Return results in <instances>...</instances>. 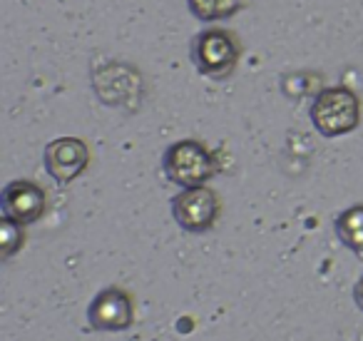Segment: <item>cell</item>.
Here are the masks:
<instances>
[{
  "label": "cell",
  "instance_id": "6da1fadb",
  "mask_svg": "<svg viewBox=\"0 0 363 341\" xmlns=\"http://www.w3.org/2000/svg\"><path fill=\"white\" fill-rule=\"evenodd\" d=\"M189 53H192L194 70L202 77L227 80L237 70L242 48H239L237 38L229 31H224V28H207V31L194 36Z\"/></svg>",
  "mask_w": 363,
  "mask_h": 341
},
{
  "label": "cell",
  "instance_id": "7a4b0ae2",
  "mask_svg": "<svg viewBox=\"0 0 363 341\" xmlns=\"http://www.w3.org/2000/svg\"><path fill=\"white\" fill-rule=\"evenodd\" d=\"M311 122L323 137L348 135L361 122V100L353 90L338 85L321 90L311 102Z\"/></svg>",
  "mask_w": 363,
  "mask_h": 341
},
{
  "label": "cell",
  "instance_id": "3957f363",
  "mask_svg": "<svg viewBox=\"0 0 363 341\" xmlns=\"http://www.w3.org/2000/svg\"><path fill=\"white\" fill-rule=\"evenodd\" d=\"M162 172L177 187H199L212 180L217 165L207 147L199 140H179L162 155Z\"/></svg>",
  "mask_w": 363,
  "mask_h": 341
},
{
  "label": "cell",
  "instance_id": "277c9868",
  "mask_svg": "<svg viewBox=\"0 0 363 341\" xmlns=\"http://www.w3.org/2000/svg\"><path fill=\"white\" fill-rule=\"evenodd\" d=\"M172 217L179 229L189 234H204L214 227L219 217V200L214 190L199 187H184L179 195L172 197Z\"/></svg>",
  "mask_w": 363,
  "mask_h": 341
},
{
  "label": "cell",
  "instance_id": "5b68a950",
  "mask_svg": "<svg viewBox=\"0 0 363 341\" xmlns=\"http://www.w3.org/2000/svg\"><path fill=\"white\" fill-rule=\"evenodd\" d=\"M87 162H90V150L80 137H57V140L48 142L45 152H43L45 172L57 185L77 180L87 170Z\"/></svg>",
  "mask_w": 363,
  "mask_h": 341
},
{
  "label": "cell",
  "instance_id": "8992f818",
  "mask_svg": "<svg viewBox=\"0 0 363 341\" xmlns=\"http://www.w3.org/2000/svg\"><path fill=\"white\" fill-rule=\"evenodd\" d=\"M87 321L95 331H125L135 321L132 299L117 286L102 289L87 306Z\"/></svg>",
  "mask_w": 363,
  "mask_h": 341
},
{
  "label": "cell",
  "instance_id": "52a82bcc",
  "mask_svg": "<svg viewBox=\"0 0 363 341\" xmlns=\"http://www.w3.org/2000/svg\"><path fill=\"white\" fill-rule=\"evenodd\" d=\"M0 207L3 215L16 220L18 224H33L45 212V192L30 180H13L0 192Z\"/></svg>",
  "mask_w": 363,
  "mask_h": 341
},
{
  "label": "cell",
  "instance_id": "ba28073f",
  "mask_svg": "<svg viewBox=\"0 0 363 341\" xmlns=\"http://www.w3.org/2000/svg\"><path fill=\"white\" fill-rule=\"evenodd\" d=\"M333 229L346 249L363 254V205H353L343 210L333 222Z\"/></svg>",
  "mask_w": 363,
  "mask_h": 341
},
{
  "label": "cell",
  "instance_id": "9c48e42d",
  "mask_svg": "<svg viewBox=\"0 0 363 341\" xmlns=\"http://www.w3.org/2000/svg\"><path fill=\"white\" fill-rule=\"evenodd\" d=\"M187 8L197 21L219 23L237 16L244 8V0H187Z\"/></svg>",
  "mask_w": 363,
  "mask_h": 341
},
{
  "label": "cell",
  "instance_id": "30bf717a",
  "mask_svg": "<svg viewBox=\"0 0 363 341\" xmlns=\"http://www.w3.org/2000/svg\"><path fill=\"white\" fill-rule=\"evenodd\" d=\"M23 224H18L16 220L3 215L0 220V259H11L18 249L23 247Z\"/></svg>",
  "mask_w": 363,
  "mask_h": 341
},
{
  "label": "cell",
  "instance_id": "8fae6325",
  "mask_svg": "<svg viewBox=\"0 0 363 341\" xmlns=\"http://www.w3.org/2000/svg\"><path fill=\"white\" fill-rule=\"evenodd\" d=\"M353 301H356L358 309L363 311V276L356 281V286H353Z\"/></svg>",
  "mask_w": 363,
  "mask_h": 341
}]
</instances>
